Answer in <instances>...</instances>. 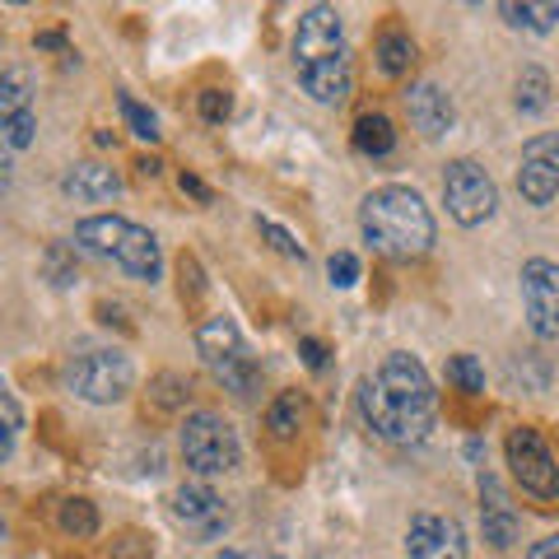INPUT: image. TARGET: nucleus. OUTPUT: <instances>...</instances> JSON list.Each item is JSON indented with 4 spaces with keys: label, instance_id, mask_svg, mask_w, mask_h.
I'll return each mask as SVG.
<instances>
[{
    "label": "nucleus",
    "instance_id": "1",
    "mask_svg": "<svg viewBox=\"0 0 559 559\" xmlns=\"http://www.w3.org/2000/svg\"><path fill=\"white\" fill-rule=\"evenodd\" d=\"M359 415L378 439L401 443V448L419 443L433 429V415H439V396H433L425 364L415 355H388L373 378H364Z\"/></svg>",
    "mask_w": 559,
    "mask_h": 559
},
{
    "label": "nucleus",
    "instance_id": "2",
    "mask_svg": "<svg viewBox=\"0 0 559 559\" xmlns=\"http://www.w3.org/2000/svg\"><path fill=\"white\" fill-rule=\"evenodd\" d=\"M294 70L299 84L322 103V108H341L355 84L349 70V43H345V24L331 5H308L294 28Z\"/></svg>",
    "mask_w": 559,
    "mask_h": 559
},
{
    "label": "nucleus",
    "instance_id": "3",
    "mask_svg": "<svg viewBox=\"0 0 559 559\" xmlns=\"http://www.w3.org/2000/svg\"><path fill=\"white\" fill-rule=\"evenodd\" d=\"M359 229L373 242V252L411 261L433 248V215L411 187H378L359 205Z\"/></svg>",
    "mask_w": 559,
    "mask_h": 559
},
{
    "label": "nucleus",
    "instance_id": "4",
    "mask_svg": "<svg viewBox=\"0 0 559 559\" xmlns=\"http://www.w3.org/2000/svg\"><path fill=\"white\" fill-rule=\"evenodd\" d=\"M75 242L80 252L90 257H103L112 261V266H121L127 275L135 280H159L164 271V257H159V238H154L150 229H140V224L121 219V215H94V219H80L75 224Z\"/></svg>",
    "mask_w": 559,
    "mask_h": 559
},
{
    "label": "nucleus",
    "instance_id": "5",
    "mask_svg": "<svg viewBox=\"0 0 559 559\" xmlns=\"http://www.w3.org/2000/svg\"><path fill=\"white\" fill-rule=\"evenodd\" d=\"M197 349H201L205 369L215 373L234 396H252V392H257L261 369H257V359H252L248 341H242V331H238L229 318H210V322H201V331H197Z\"/></svg>",
    "mask_w": 559,
    "mask_h": 559
},
{
    "label": "nucleus",
    "instance_id": "6",
    "mask_svg": "<svg viewBox=\"0 0 559 559\" xmlns=\"http://www.w3.org/2000/svg\"><path fill=\"white\" fill-rule=\"evenodd\" d=\"M242 457V443L234 425L215 411H197L187 415L182 425V462L187 471H197V476H224V471H234Z\"/></svg>",
    "mask_w": 559,
    "mask_h": 559
},
{
    "label": "nucleus",
    "instance_id": "7",
    "mask_svg": "<svg viewBox=\"0 0 559 559\" xmlns=\"http://www.w3.org/2000/svg\"><path fill=\"white\" fill-rule=\"evenodd\" d=\"M66 382H70V392L80 401H90V406H112V401L131 392L135 369L121 349H84V355L70 359Z\"/></svg>",
    "mask_w": 559,
    "mask_h": 559
},
{
    "label": "nucleus",
    "instance_id": "8",
    "mask_svg": "<svg viewBox=\"0 0 559 559\" xmlns=\"http://www.w3.org/2000/svg\"><path fill=\"white\" fill-rule=\"evenodd\" d=\"M443 201H448L452 219L466 224V229H476V224H485L489 215H495L499 187L476 159H457V164H448V173H443Z\"/></svg>",
    "mask_w": 559,
    "mask_h": 559
},
{
    "label": "nucleus",
    "instance_id": "9",
    "mask_svg": "<svg viewBox=\"0 0 559 559\" xmlns=\"http://www.w3.org/2000/svg\"><path fill=\"white\" fill-rule=\"evenodd\" d=\"M503 452H509L513 480L527 489L532 499H559V462H555L550 443L540 439L536 429H527V425L509 429V439H503Z\"/></svg>",
    "mask_w": 559,
    "mask_h": 559
},
{
    "label": "nucleus",
    "instance_id": "10",
    "mask_svg": "<svg viewBox=\"0 0 559 559\" xmlns=\"http://www.w3.org/2000/svg\"><path fill=\"white\" fill-rule=\"evenodd\" d=\"M0 135L10 150H28L38 135V112H33V75L24 66H10L0 75Z\"/></svg>",
    "mask_w": 559,
    "mask_h": 559
},
{
    "label": "nucleus",
    "instance_id": "11",
    "mask_svg": "<svg viewBox=\"0 0 559 559\" xmlns=\"http://www.w3.org/2000/svg\"><path fill=\"white\" fill-rule=\"evenodd\" d=\"M522 304L527 322L540 341H559V266L546 257H532L522 266Z\"/></svg>",
    "mask_w": 559,
    "mask_h": 559
},
{
    "label": "nucleus",
    "instance_id": "12",
    "mask_svg": "<svg viewBox=\"0 0 559 559\" xmlns=\"http://www.w3.org/2000/svg\"><path fill=\"white\" fill-rule=\"evenodd\" d=\"M518 191L527 205H550L559 197V131L536 135L527 150H522L518 164Z\"/></svg>",
    "mask_w": 559,
    "mask_h": 559
},
{
    "label": "nucleus",
    "instance_id": "13",
    "mask_svg": "<svg viewBox=\"0 0 559 559\" xmlns=\"http://www.w3.org/2000/svg\"><path fill=\"white\" fill-rule=\"evenodd\" d=\"M173 513H178V522L197 540H215L229 532V509H224V499L210 485H182L173 495Z\"/></svg>",
    "mask_w": 559,
    "mask_h": 559
},
{
    "label": "nucleus",
    "instance_id": "14",
    "mask_svg": "<svg viewBox=\"0 0 559 559\" xmlns=\"http://www.w3.org/2000/svg\"><path fill=\"white\" fill-rule=\"evenodd\" d=\"M406 550L415 559H466V532H462L457 518L419 513V518H411Z\"/></svg>",
    "mask_w": 559,
    "mask_h": 559
},
{
    "label": "nucleus",
    "instance_id": "15",
    "mask_svg": "<svg viewBox=\"0 0 559 559\" xmlns=\"http://www.w3.org/2000/svg\"><path fill=\"white\" fill-rule=\"evenodd\" d=\"M406 108H411L415 131L425 135V140H439V135L452 131V98L433 80H419L415 84V90L406 94Z\"/></svg>",
    "mask_w": 559,
    "mask_h": 559
},
{
    "label": "nucleus",
    "instance_id": "16",
    "mask_svg": "<svg viewBox=\"0 0 559 559\" xmlns=\"http://www.w3.org/2000/svg\"><path fill=\"white\" fill-rule=\"evenodd\" d=\"M480 518H485V540L495 550H509L518 540V513L509 509V495L495 476H480Z\"/></svg>",
    "mask_w": 559,
    "mask_h": 559
},
{
    "label": "nucleus",
    "instance_id": "17",
    "mask_svg": "<svg viewBox=\"0 0 559 559\" xmlns=\"http://www.w3.org/2000/svg\"><path fill=\"white\" fill-rule=\"evenodd\" d=\"M66 197H75V201H112L117 191H121V178L112 168H103V164H75L66 173Z\"/></svg>",
    "mask_w": 559,
    "mask_h": 559
},
{
    "label": "nucleus",
    "instance_id": "18",
    "mask_svg": "<svg viewBox=\"0 0 559 559\" xmlns=\"http://www.w3.org/2000/svg\"><path fill=\"white\" fill-rule=\"evenodd\" d=\"M266 429H271L275 443H289L294 433L304 429V396L299 392H280L271 401V411H266Z\"/></svg>",
    "mask_w": 559,
    "mask_h": 559
},
{
    "label": "nucleus",
    "instance_id": "19",
    "mask_svg": "<svg viewBox=\"0 0 559 559\" xmlns=\"http://www.w3.org/2000/svg\"><path fill=\"white\" fill-rule=\"evenodd\" d=\"M392 145H396V131H392V121L382 117V112H364L359 121H355V150L359 154H392Z\"/></svg>",
    "mask_w": 559,
    "mask_h": 559
},
{
    "label": "nucleus",
    "instance_id": "20",
    "mask_svg": "<svg viewBox=\"0 0 559 559\" xmlns=\"http://www.w3.org/2000/svg\"><path fill=\"white\" fill-rule=\"evenodd\" d=\"M415 61V43H411V33H401V28H388L378 38V70L382 75H406Z\"/></svg>",
    "mask_w": 559,
    "mask_h": 559
},
{
    "label": "nucleus",
    "instance_id": "21",
    "mask_svg": "<svg viewBox=\"0 0 559 559\" xmlns=\"http://www.w3.org/2000/svg\"><path fill=\"white\" fill-rule=\"evenodd\" d=\"M513 103H518V112H527V117L546 112V108H550V75H546V70H540V66H527V70H522Z\"/></svg>",
    "mask_w": 559,
    "mask_h": 559
},
{
    "label": "nucleus",
    "instance_id": "22",
    "mask_svg": "<svg viewBox=\"0 0 559 559\" xmlns=\"http://www.w3.org/2000/svg\"><path fill=\"white\" fill-rule=\"evenodd\" d=\"M499 14L509 20L513 28H527V33H550L559 20V5H518V0H503Z\"/></svg>",
    "mask_w": 559,
    "mask_h": 559
},
{
    "label": "nucleus",
    "instance_id": "23",
    "mask_svg": "<svg viewBox=\"0 0 559 559\" xmlns=\"http://www.w3.org/2000/svg\"><path fill=\"white\" fill-rule=\"evenodd\" d=\"M20 429H24V411H20V401H14V392L5 388V378H0V462L20 443Z\"/></svg>",
    "mask_w": 559,
    "mask_h": 559
},
{
    "label": "nucleus",
    "instance_id": "24",
    "mask_svg": "<svg viewBox=\"0 0 559 559\" xmlns=\"http://www.w3.org/2000/svg\"><path fill=\"white\" fill-rule=\"evenodd\" d=\"M57 522H61L66 536H80V540H84V536L98 532V509H94L90 499H66L61 513H57Z\"/></svg>",
    "mask_w": 559,
    "mask_h": 559
},
{
    "label": "nucleus",
    "instance_id": "25",
    "mask_svg": "<svg viewBox=\"0 0 559 559\" xmlns=\"http://www.w3.org/2000/svg\"><path fill=\"white\" fill-rule=\"evenodd\" d=\"M117 108H121V117H127V127H131L140 140H159V117H154L150 108H140V103H135L131 94H121V98H117Z\"/></svg>",
    "mask_w": 559,
    "mask_h": 559
},
{
    "label": "nucleus",
    "instance_id": "26",
    "mask_svg": "<svg viewBox=\"0 0 559 559\" xmlns=\"http://www.w3.org/2000/svg\"><path fill=\"white\" fill-rule=\"evenodd\" d=\"M448 382H457L462 392L476 396V392H485V369H480V364L471 359V355H457V359L448 364Z\"/></svg>",
    "mask_w": 559,
    "mask_h": 559
},
{
    "label": "nucleus",
    "instance_id": "27",
    "mask_svg": "<svg viewBox=\"0 0 559 559\" xmlns=\"http://www.w3.org/2000/svg\"><path fill=\"white\" fill-rule=\"evenodd\" d=\"M154 401H159L164 411H178V406H187V378H178V373L154 378Z\"/></svg>",
    "mask_w": 559,
    "mask_h": 559
},
{
    "label": "nucleus",
    "instance_id": "28",
    "mask_svg": "<svg viewBox=\"0 0 559 559\" xmlns=\"http://www.w3.org/2000/svg\"><path fill=\"white\" fill-rule=\"evenodd\" d=\"M197 108H201V117L205 121H229V112H234V98L224 94V90H201V98H197Z\"/></svg>",
    "mask_w": 559,
    "mask_h": 559
},
{
    "label": "nucleus",
    "instance_id": "29",
    "mask_svg": "<svg viewBox=\"0 0 559 559\" xmlns=\"http://www.w3.org/2000/svg\"><path fill=\"white\" fill-rule=\"evenodd\" d=\"M150 555H154V546L145 532H121L112 540V559H150Z\"/></svg>",
    "mask_w": 559,
    "mask_h": 559
},
{
    "label": "nucleus",
    "instance_id": "30",
    "mask_svg": "<svg viewBox=\"0 0 559 559\" xmlns=\"http://www.w3.org/2000/svg\"><path fill=\"white\" fill-rule=\"evenodd\" d=\"M326 271H331V285H336V289H349V285L359 280V257H355V252H336V257L326 261Z\"/></svg>",
    "mask_w": 559,
    "mask_h": 559
},
{
    "label": "nucleus",
    "instance_id": "31",
    "mask_svg": "<svg viewBox=\"0 0 559 559\" xmlns=\"http://www.w3.org/2000/svg\"><path fill=\"white\" fill-rule=\"evenodd\" d=\"M261 234H266V238H271V242H275V248H280V252H285V257H299V261L308 257V252H304V242H299V238H294L289 229H280V224H275V219H261Z\"/></svg>",
    "mask_w": 559,
    "mask_h": 559
},
{
    "label": "nucleus",
    "instance_id": "32",
    "mask_svg": "<svg viewBox=\"0 0 559 559\" xmlns=\"http://www.w3.org/2000/svg\"><path fill=\"white\" fill-rule=\"evenodd\" d=\"M178 187L187 191V197H197L201 205H210V201H215V191H210V187L197 178V173H182V178H178Z\"/></svg>",
    "mask_w": 559,
    "mask_h": 559
},
{
    "label": "nucleus",
    "instance_id": "33",
    "mask_svg": "<svg viewBox=\"0 0 559 559\" xmlns=\"http://www.w3.org/2000/svg\"><path fill=\"white\" fill-rule=\"evenodd\" d=\"M299 349H304V364H308V369H322V364H326V349H322V341H312V336H308Z\"/></svg>",
    "mask_w": 559,
    "mask_h": 559
},
{
    "label": "nucleus",
    "instance_id": "34",
    "mask_svg": "<svg viewBox=\"0 0 559 559\" xmlns=\"http://www.w3.org/2000/svg\"><path fill=\"white\" fill-rule=\"evenodd\" d=\"M527 559H559V532L546 536V540H536V546L527 550Z\"/></svg>",
    "mask_w": 559,
    "mask_h": 559
},
{
    "label": "nucleus",
    "instance_id": "35",
    "mask_svg": "<svg viewBox=\"0 0 559 559\" xmlns=\"http://www.w3.org/2000/svg\"><path fill=\"white\" fill-rule=\"evenodd\" d=\"M38 47H51V51H57V47H66V38H61V33H38Z\"/></svg>",
    "mask_w": 559,
    "mask_h": 559
},
{
    "label": "nucleus",
    "instance_id": "36",
    "mask_svg": "<svg viewBox=\"0 0 559 559\" xmlns=\"http://www.w3.org/2000/svg\"><path fill=\"white\" fill-rule=\"evenodd\" d=\"M140 178H159V159H140Z\"/></svg>",
    "mask_w": 559,
    "mask_h": 559
},
{
    "label": "nucleus",
    "instance_id": "37",
    "mask_svg": "<svg viewBox=\"0 0 559 559\" xmlns=\"http://www.w3.org/2000/svg\"><path fill=\"white\" fill-rule=\"evenodd\" d=\"M219 559H280V555H248V550H224Z\"/></svg>",
    "mask_w": 559,
    "mask_h": 559
},
{
    "label": "nucleus",
    "instance_id": "38",
    "mask_svg": "<svg viewBox=\"0 0 559 559\" xmlns=\"http://www.w3.org/2000/svg\"><path fill=\"white\" fill-rule=\"evenodd\" d=\"M0 536H5V522H0Z\"/></svg>",
    "mask_w": 559,
    "mask_h": 559
}]
</instances>
